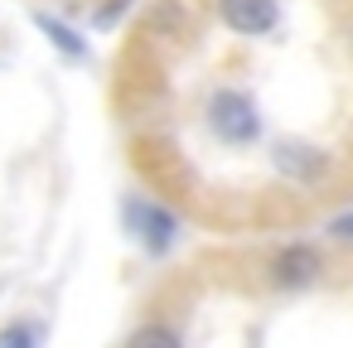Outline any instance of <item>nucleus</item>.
Listing matches in <instances>:
<instances>
[{
  "instance_id": "9",
  "label": "nucleus",
  "mask_w": 353,
  "mask_h": 348,
  "mask_svg": "<svg viewBox=\"0 0 353 348\" xmlns=\"http://www.w3.org/2000/svg\"><path fill=\"white\" fill-rule=\"evenodd\" d=\"M329 232H334L339 242H353V213H348V218H334V223H329Z\"/></svg>"
},
{
  "instance_id": "7",
  "label": "nucleus",
  "mask_w": 353,
  "mask_h": 348,
  "mask_svg": "<svg viewBox=\"0 0 353 348\" xmlns=\"http://www.w3.org/2000/svg\"><path fill=\"white\" fill-rule=\"evenodd\" d=\"M0 348H44V329L20 314L10 324H0Z\"/></svg>"
},
{
  "instance_id": "6",
  "label": "nucleus",
  "mask_w": 353,
  "mask_h": 348,
  "mask_svg": "<svg viewBox=\"0 0 353 348\" xmlns=\"http://www.w3.org/2000/svg\"><path fill=\"white\" fill-rule=\"evenodd\" d=\"M126 348H184V338H179V329H170L165 319H150V324L131 329Z\"/></svg>"
},
{
  "instance_id": "2",
  "label": "nucleus",
  "mask_w": 353,
  "mask_h": 348,
  "mask_svg": "<svg viewBox=\"0 0 353 348\" xmlns=\"http://www.w3.org/2000/svg\"><path fill=\"white\" fill-rule=\"evenodd\" d=\"M121 218H126L131 242H136L145 256H170L174 242H179V232H184L179 213L165 208V203H155V198H145V194H131V198L121 203Z\"/></svg>"
},
{
  "instance_id": "8",
  "label": "nucleus",
  "mask_w": 353,
  "mask_h": 348,
  "mask_svg": "<svg viewBox=\"0 0 353 348\" xmlns=\"http://www.w3.org/2000/svg\"><path fill=\"white\" fill-rule=\"evenodd\" d=\"M131 6H136V0H102V6L92 10V30L97 34H107V30H117L126 15H131Z\"/></svg>"
},
{
  "instance_id": "1",
  "label": "nucleus",
  "mask_w": 353,
  "mask_h": 348,
  "mask_svg": "<svg viewBox=\"0 0 353 348\" xmlns=\"http://www.w3.org/2000/svg\"><path fill=\"white\" fill-rule=\"evenodd\" d=\"M203 126H208V136H213L218 145L247 150V145L261 141L266 116H261V107H256V97H252L247 88L218 83V88L208 92V102H203Z\"/></svg>"
},
{
  "instance_id": "4",
  "label": "nucleus",
  "mask_w": 353,
  "mask_h": 348,
  "mask_svg": "<svg viewBox=\"0 0 353 348\" xmlns=\"http://www.w3.org/2000/svg\"><path fill=\"white\" fill-rule=\"evenodd\" d=\"M319 271H324V256H319V247H310V242H285V247L271 256V280L285 285V290L314 285Z\"/></svg>"
},
{
  "instance_id": "3",
  "label": "nucleus",
  "mask_w": 353,
  "mask_h": 348,
  "mask_svg": "<svg viewBox=\"0 0 353 348\" xmlns=\"http://www.w3.org/2000/svg\"><path fill=\"white\" fill-rule=\"evenodd\" d=\"M213 15L237 39H266L281 30V0H213Z\"/></svg>"
},
{
  "instance_id": "5",
  "label": "nucleus",
  "mask_w": 353,
  "mask_h": 348,
  "mask_svg": "<svg viewBox=\"0 0 353 348\" xmlns=\"http://www.w3.org/2000/svg\"><path fill=\"white\" fill-rule=\"evenodd\" d=\"M30 20H34V30H39V34H44V39H49V44H54V49H59L63 59H73V63H88V59H92V44L83 39V30H73V25H68L63 15L34 10Z\"/></svg>"
}]
</instances>
